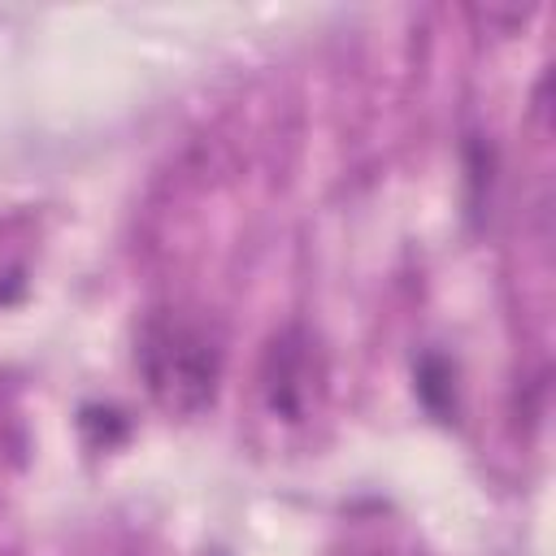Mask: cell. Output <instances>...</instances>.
<instances>
[{
	"mask_svg": "<svg viewBox=\"0 0 556 556\" xmlns=\"http://www.w3.org/2000/svg\"><path fill=\"white\" fill-rule=\"evenodd\" d=\"M139 369L152 400L165 413L191 417L200 413L222 378V348L208 326L182 313H152L139 330Z\"/></svg>",
	"mask_w": 556,
	"mask_h": 556,
	"instance_id": "obj_1",
	"label": "cell"
},
{
	"mask_svg": "<svg viewBox=\"0 0 556 556\" xmlns=\"http://www.w3.org/2000/svg\"><path fill=\"white\" fill-rule=\"evenodd\" d=\"M308 378H313V356H308V339L304 330H282L269 352H265V369H261V382H265V400L278 417H300L304 404H308Z\"/></svg>",
	"mask_w": 556,
	"mask_h": 556,
	"instance_id": "obj_2",
	"label": "cell"
}]
</instances>
